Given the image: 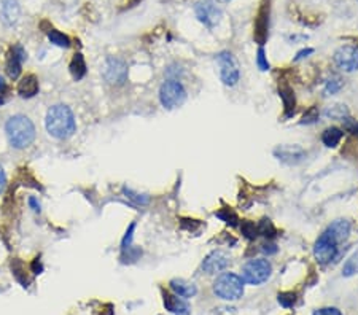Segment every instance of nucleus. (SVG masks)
I'll return each mask as SVG.
<instances>
[{"label":"nucleus","instance_id":"nucleus-30","mask_svg":"<svg viewBox=\"0 0 358 315\" xmlns=\"http://www.w3.org/2000/svg\"><path fill=\"white\" fill-rule=\"evenodd\" d=\"M140 257H142V250H140V248L129 247V248H124V250H123V253H121V261H123V263H134V261H137Z\"/></svg>","mask_w":358,"mask_h":315},{"label":"nucleus","instance_id":"nucleus-25","mask_svg":"<svg viewBox=\"0 0 358 315\" xmlns=\"http://www.w3.org/2000/svg\"><path fill=\"white\" fill-rule=\"evenodd\" d=\"M48 39H50L51 43L61 46V48H69L70 46V39L67 37V35L61 34L59 30L50 29V30H48Z\"/></svg>","mask_w":358,"mask_h":315},{"label":"nucleus","instance_id":"nucleus-1","mask_svg":"<svg viewBox=\"0 0 358 315\" xmlns=\"http://www.w3.org/2000/svg\"><path fill=\"white\" fill-rule=\"evenodd\" d=\"M45 126L50 136L59 140H66L75 134L77 121H75L74 112H72L67 105L57 104L48 110Z\"/></svg>","mask_w":358,"mask_h":315},{"label":"nucleus","instance_id":"nucleus-34","mask_svg":"<svg viewBox=\"0 0 358 315\" xmlns=\"http://www.w3.org/2000/svg\"><path fill=\"white\" fill-rule=\"evenodd\" d=\"M256 66L261 72H266L269 70V60L266 57V53H265V48L259 46L258 48V53H256Z\"/></svg>","mask_w":358,"mask_h":315},{"label":"nucleus","instance_id":"nucleus-21","mask_svg":"<svg viewBox=\"0 0 358 315\" xmlns=\"http://www.w3.org/2000/svg\"><path fill=\"white\" fill-rule=\"evenodd\" d=\"M342 136H344L342 129L333 126V128H328L323 131V134H321V142H323L325 147L334 148V147H338L339 142L342 140Z\"/></svg>","mask_w":358,"mask_h":315},{"label":"nucleus","instance_id":"nucleus-12","mask_svg":"<svg viewBox=\"0 0 358 315\" xmlns=\"http://www.w3.org/2000/svg\"><path fill=\"white\" fill-rule=\"evenodd\" d=\"M334 62L344 72L358 70V50L355 46H341L334 53Z\"/></svg>","mask_w":358,"mask_h":315},{"label":"nucleus","instance_id":"nucleus-9","mask_svg":"<svg viewBox=\"0 0 358 315\" xmlns=\"http://www.w3.org/2000/svg\"><path fill=\"white\" fill-rule=\"evenodd\" d=\"M269 15H271V0H261V7H259L258 13H256L255 27H253V39L259 46H263L268 40Z\"/></svg>","mask_w":358,"mask_h":315},{"label":"nucleus","instance_id":"nucleus-32","mask_svg":"<svg viewBox=\"0 0 358 315\" xmlns=\"http://www.w3.org/2000/svg\"><path fill=\"white\" fill-rule=\"evenodd\" d=\"M277 298H279L280 306H283V307H293L296 304V293H293V292L279 293Z\"/></svg>","mask_w":358,"mask_h":315},{"label":"nucleus","instance_id":"nucleus-42","mask_svg":"<svg viewBox=\"0 0 358 315\" xmlns=\"http://www.w3.org/2000/svg\"><path fill=\"white\" fill-rule=\"evenodd\" d=\"M314 53V50L312 48H307V50H301L300 53L296 54V57H295V60H300V59H304V57H307L309 54H312Z\"/></svg>","mask_w":358,"mask_h":315},{"label":"nucleus","instance_id":"nucleus-14","mask_svg":"<svg viewBox=\"0 0 358 315\" xmlns=\"http://www.w3.org/2000/svg\"><path fill=\"white\" fill-rule=\"evenodd\" d=\"M26 60V51L21 45H15L11 48L7 60V74L11 80H16L21 75V67L22 62Z\"/></svg>","mask_w":358,"mask_h":315},{"label":"nucleus","instance_id":"nucleus-17","mask_svg":"<svg viewBox=\"0 0 358 315\" xmlns=\"http://www.w3.org/2000/svg\"><path fill=\"white\" fill-rule=\"evenodd\" d=\"M279 96L283 102V110H285V118H291L296 112V98L295 91L288 84H279Z\"/></svg>","mask_w":358,"mask_h":315},{"label":"nucleus","instance_id":"nucleus-40","mask_svg":"<svg viewBox=\"0 0 358 315\" xmlns=\"http://www.w3.org/2000/svg\"><path fill=\"white\" fill-rule=\"evenodd\" d=\"M30 269H32L34 274H40V272L43 271V266H42V263H40V258H35V260L32 261Z\"/></svg>","mask_w":358,"mask_h":315},{"label":"nucleus","instance_id":"nucleus-43","mask_svg":"<svg viewBox=\"0 0 358 315\" xmlns=\"http://www.w3.org/2000/svg\"><path fill=\"white\" fill-rule=\"evenodd\" d=\"M29 205L34 212H40V202L35 199V198H29Z\"/></svg>","mask_w":358,"mask_h":315},{"label":"nucleus","instance_id":"nucleus-20","mask_svg":"<svg viewBox=\"0 0 358 315\" xmlns=\"http://www.w3.org/2000/svg\"><path fill=\"white\" fill-rule=\"evenodd\" d=\"M39 88H40L39 86V78L35 75H26V77L21 78V81L18 84V92H19L21 98L30 99L39 92Z\"/></svg>","mask_w":358,"mask_h":315},{"label":"nucleus","instance_id":"nucleus-18","mask_svg":"<svg viewBox=\"0 0 358 315\" xmlns=\"http://www.w3.org/2000/svg\"><path fill=\"white\" fill-rule=\"evenodd\" d=\"M169 285H171V290L174 292V295L180 296L183 299L193 298L198 293V287L193 282L185 280V278H172Z\"/></svg>","mask_w":358,"mask_h":315},{"label":"nucleus","instance_id":"nucleus-3","mask_svg":"<svg viewBox=\"0 0 358 315\" xmlns=\"http://www.w3.org/2000/svg\"><path fill=\"white\" fill-rule=\"evenodd\" d=\"M213 293L224 301H237L244 295V280L234 272H224L213 282Z\"/></svg>","mask_w":358,"mask_h":315},{"label":"nucleus","instance_id":"nucleus-35","mask_svg":"<svg viewBox=\"0 0 358 315\" xmlns=\"http://www.w3.org/2000/svg\"><path fill=\"white\" fill-rule=\"evenodd\" d=\"M134 231H136V223H131L129 228H127V231L121 240V250L124 248H129V247H133V237H134Z\"/></svg>","mask_w":358,"mask_h":315},{"label":"nucleus","instance_id":"nucleus-5","mask_svg":"<svg viewBox=\"0 0 358 315\" xmlns=\"http://www.w3.org/2000/svg\"><path fill=\"white\" fill-rule=\"evenodd\" d=\"M161 105L167 110L180 107L186 101V91L178 80H166L159 88Z\"/></svg>","mask_w":358,"mask_h":315},{"label":"nucleus","instance_id":"nucleus-11","mask_svg":"<svg viewBox=\"0 0 358 315\" xmlns=\"http://www.w3.org/2000/svg\"><path fill=\"white\" fill-rule=\"evenodd\" d=\"M231 264V257L223 250H213L202 261V271L207 274H217L224 271Z\"/></svg>","mask_w":358,"mask_h":315},{"label":"nucleus","instance_id":"nucleus-16","mask_svg":"<svg viewBox=\"0 0 358 315\" xmlns=\"http://www.w3.org/2000/svg\"><path fill=\"white\" fill-rule=\"evenodd\" d=\"M162 298H164V307L174 315H189V306L183 298L167 292H164Z\"/></svg>","mask_w":358,"mask_h":315},{"label":"nucleus","instance_id":"nucleus-15","mask_svg":"<svg viewBox=\"0 0 358 315\" xmlns=\"http://www.w3.org/2000/svg\"><path fill=\"white\" fill-rule=\"evenodd\" d=\"M21 8L18 0H0V21L5 26H13L18 22Z\"/></svg>","mask_w":358,"mask_h":315},{"label":"nucleus","instance_id":"nucleus-41","mask_svg":"<svg viewBox=\"0 0 358 315\" xmlns=\"http://www.w3.org/2000/svg\"><path fill=\"white\" fill-rule=\"evenodd\" d=\"M5 186H7V175H5L4 167L0 166V195H2V193H4Z\"/></svg>","mask_w":358,"mask_h":315},{"label":"nucleus","instance_id":"nucleus-45","mask_svg":"<svg viewBox=\"0 0 358 315\" xmlns=\"http://www.w3.org/2000/svg\"><path fill=\"white\" fill-rule=\"evenodd\" d=\"M223 2H230V0H223Z\"/></svg>","mask_w":358,"mask_h":315},{"label":"nucleus","instance_id":"nucleus-27","mask_svg":"<svg viewBox=\"0 0 358 315\" xmlns=\"http://www.w3.org/2000/svg\"><path fill=\"white\" fill-rule=\"evenodd\" d=\"M123 193H124L126 198H127L129 201H133V202L137 204V205H147V204L150 202V196H147V195H139V193L133 191V190L127 188V186L123 188Z\"/></svg>","mask_w":358,"mask_h":315},{"label":"nucleus","instance_id":"nucleus-2","mask_svg":"<svg viewBox=\"0 0 358 315\" xmlns=\"http://www.w3.org/2000/svg\"><path fill=\"white\" fill-rule=\"evenodd\" d=\"M5 132H7L10 145L16 150L27 148L35 140V126L32 121L24 115L11 116L5 124Z\"/></svg>","mask_w":358,"mask_h":315},{"label":"nucleus","instance_id":"nucleus-38","mask_svg":"<svg viewBox=\"0 0 358 315\" xmlns=\"http://www.w3.org/2000/svg\"><path fill=\"white\" fill-rule=\"evenodd\" d=\"M314 315H342V313L336 307H323V309H317Z\"/></svg>","mask_w":358,"mask_h":315},{"label":"nucleus","instance_id":"nucleus-4","mask_svg":"<svg viewBox=\"0 0 358 315\" xmlns=\"http://www.w3.org/2000/svg\"><path fill=\"white\" fill-rule=\"evenodd\" d=\"M272 274V264L266 258H253L242 268V280L250 285L265 284Z\"/></svg>","mask_w":358,"mask_h":315},{"label":"nucleus","instance_id":"nucleus-24","mask_svg":"<svg viewBox=\"0 0 358 315\" xmlns=\"http://www.w3.org/2000/svg\"><path fill=\"white\" fill-rule=\"evenodd\" d=\"M11 271H13L15 277H16V280L22 284V287H29L30 284V278L26 275V269H24V264L19 261V260H15L13 263H11Z\"/></svg>","mask_w":358,"mask_h":315},{"label":"nucleus","instance_id":"nucleus-39","mask_svg":"<svg viewBox=\"0 0 358 315\" xmlns=\"http://www.w3.org/2000/svg\"><path fill=\"white\" fill-rule=\"evenodd\" d=\"M261 251L266 253L268 257H269V255H276V253H277V247L274 245V244H265V245L261 247Z\"/></svg>","mask_w":358,"mask_h":315},{"label":"nucleus","instance_id":"nucleus-8","mask_svg":"<svg viewBox=\"0 0 358 315\" xmlns=\"http://www.w3.org/2000/svg\"><path fill=\"white\" fill-rule=\"evenodd\" d=\"M194 13L196 18L209 29L218 26V22L221 21V10L213 0H199L194 7Z\"/></svg>","mask_w":358,"mask_h":315},{"label":"nucleus","instance_id":"nucleus-19","mask_svg":"<svg viewBox=\"0 0 358 315\" xmlns=\"http://www.w3.org/2000/svg\"><path fill=\"white\" fill-rule=\"evenodd\" d=\"M350 229H352V225L349 220H334L328 228H327V231L336 239L338 244H342V242H345L349 239L350 236Z\"/></svg>","mask_w":358,"mask_h":315},{"label":"nucleus","instance_id":"nucleus-33","mask_svg":"<svg viewBox=\"0 0 358 315\" xmlns=\"http://www.w3.org/2000/svg\"><path fill=\"white\" fill-rule=\"evenodd\" d=\"M318 116H320L318 108L317 107H310L309 110L304 113V116L301 119V124H314V123H317V121H318Z\"/></svg>","mask_w":358,"mask_h":315},{"label":"nucleus","instance_id":"nucleus-26","mask_svg":"<svg viewBox=\"0 0 358 315\" xmlns=\"http://www.w3.org/2000/svg\"><path fill=\"white\" fill-rule=\"evenodd\" d=\"M215 216L220 218V220L224 222L226 225H231V226H236L237 222H239L237 215H236L231 209H228V207H223V209H220L218 212H215Z\"/></svg>","mask_w":358,"mask_h":315},{"label":"nucleus","instance_id":"nucleus-29","mask_svg":"<svg viewBox=\"0 0 358 315\" xmlns=\"http://www.w3.org/2000/svg\"><path fill=\"white\" fill-rule=\"evenodd\" d=\"M241 231H242V234H244L248 240H253V239H256V237L259 236V233H258V225H255L253 222H248V220L242 222Z\"/></svg>","mask_w":358,"mask_h":315},{"label":"nucleus","instance_id":"nucleus-28","mask_svg":"<svg viewBox=\"0 0 358 315\" xmlns=\"http://www.w3.org/2000/svg\"><path fill=\"white\" fill-rule=\"evenodd\" d=\"M258 233L261 236H265L266 239H274V237L277 236L276 228H274L272 222H269V220H261L258 223Z\"/></svg>","mask_w":358,"mask_h":315},{"label":"nucleus","instance_id":"nucleus-22","mask_svg":"<svg viewBox=\"0 0 358 315\" xmlns=\"http://www.w3.org/2000/svg\"><path fill=\"white\" fill-rule=\"evenodd\" d=\"M70 74H72V77H74V80H77V81L86 75V62H85V57H83L81 53H77L74 56V59H72Z\"/></svg>","mask_w":358,"mask_h":315},{"label":"nucleus","instance_id":"nucleus-44","mask_svg":"<svg viewBox=\"0 0 358 315\" xmlns=\"http://www.w3.org/2000/svg\"><path fill=\"white\" fill-rule=\"evenodd\" d=\"M5 91H7V84H5L4 78H0V96H2Z\"/></svg>","mask_w":358,"mask_h":315},{"label":"nucleus","instance_id":"nucleus-6","mask_svg":"<svg viewBox=\"0 0 358 315\" xmlns=\"http://www.w3.org/2000/svg\"><path fill=\"white\" fill-rule=\"evenodd\" d=\"M217 62L220 66V78L224 86H236L239 78H241V69L236 57L230 51H221L217 56Z\"/></svg>","mask_w":358,"mask_h":315},{"label":"nucleus","instance_id":"nucleus-7","mask_svg":"<svg viewBox=\"0 0 358 315\" xmlns=\"http://www.w3.org/2000/svg\"><path fill=\"white\" fill-rule=\"evenodd\" d=\"M338 242L327 229L318 236L314 245V257L320 264H328L338 257Z\"/></svg>","mask_w":358,"mask_h":315},{"label":"nucleus","instance_id":"nucleus-10","mask_svg":"<svg viewBox=\"0 0 358 315\" xmlns=\"http://www.w3.org/2000/svg\"><path fill=\"white\" fill-rule=\"evenodd\" d=\"M104 77L110 84H123L127 78V67L121 59L118 57H109L105 64Z\"/></svg>","mask_w":358,"mask_h":315},{"label":"nucleus","instance_id":"nucleus-23","mask_svg":"<svg viewBox=\"0 0 358 315\" xmlns=\"http://www.w3.org/2000/svg\"><path fill=\"white\" fill-rule=\"evenodd\" d=\"M323 115L330 119H341L344 121L345 118L349 116V110H347V107L342 105V104H334V105H328L325 108V112Z\"/></svg>","mask_w":358,"mask_h":315},{"label":"nucleus","instance_id":"nucleus-13","mask_svg":"<svg viewBox=\"0 0 358 315\" xmlns=\"http://www.w3.org/2000/svg\"><path fill=\"white\" fill-rule=\"evenodd\" d=\"M274 156H276L279 161L293 166V164H300L301 161H304L307 151L301 148L300 145H280V147L274 150Z\"/></svg>","mask_w":358,"mask_h":315},{"label":"nucleus","instance_id":"nucleus-31","mask_svg":"<svg viewBox=\"0 0 358 315\" xmlns=\"http://www.w3.org/2000/svg\"><path fill=\"white\" fill-rule=\"evenodd\" d=\"M356 272H358V255H353L352 258H349L347 261H345L344 268H342V274L345 277H350Z\"/></svg>","mask_w":358,"mask_h":315},{"label":"nucleus","instance_id":"nucleus-37","mask_svg":"<svg viewBox=\"0 0 358 315\" xmlns=\"http://www.w3.org/2000/svg\"><path fill=\"white\" fill-rule=\"evenodd\" d=\"M344 128L347 129L352 134H358V121L356 119H352L350 116H347L344 119Z\"/></svg>","mask_w":358,"mask_h":315},{"label":"nucleus","instance_id":"nucleus-36","mask_svg":"<svg viewBox=\"0 0 358 315\" xmlns=\"http://www.w3.org/2000/svg\"><path fill=\"white\" fill-rule=\"evenodd\" d=\"M341 88H342V81L339 78H333V80L327 81L325 94H336L338 91H341Z\"/></svg>","mask_w":358,"mask_h":315}]
</instances>
